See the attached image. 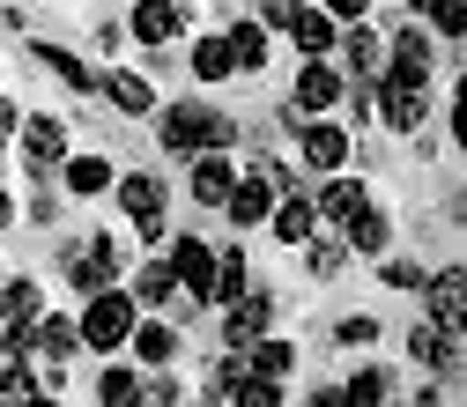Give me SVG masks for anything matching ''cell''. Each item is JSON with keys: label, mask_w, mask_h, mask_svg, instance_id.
<instances>
[{"label": "cell", "mask_w": 467, "mask_h": 407, "mask_svg": "<svg viewBox=\"0 0 467 407\" xmlns=\"http://www.w3.org/2000/svg\"><path fill=\"white\" fill-rule=\"evenodd\" d=\"M163 148H171V156H201V148H230V119H223L215 104L186 97V104H171V111H163Z\"/></svg>", "instance_id": "obj_1"}, {"label": "cell", "mask_w": 467, "mask_h": 407, "mask_svg": "<svg viewBox=\"0 0 467 407\" xmlns=\"http://www.w3.org/2000/svg\"><path fill=\"white\" fill-rule=\"evenodd\" d=\"M134 319H141V304L127 297V289H97L89 311H82V348H97V356L127 348V341H134Z\"/></svg>", "instance_id": "obj_2"}, {"label": "cell", "mask_w": 467, "mask_h": 407, "mask_svg": "<svg viewBox=\"0 0 467 407\" xmlns=\"http://www.w3.org/2000/svg\"><path fill=\"white\" fill-rule=\"evenodd\" d=\"M371 111H379V119H386L393 134H416V127L431 119V89H423V82H408V75H379Z\"/></svg>", "instance_id": "obj_3"}, {"label": "cell", "mask_w": 467, "mask_h": 407, "mask_svg": "<svg viewBox=\"0 0 467 407\" xmlns=\"http://www.w3.org/2000/svg\"><path fill=\"white\" fill-rule=\"evenodd\" d=\"M60 267H67V281L82 289V297H97V289H111V274H119V245H111V238H89V245H75Z\"/></svg>", "instance_id": "obj_4"}, {"label": "cell", "mask_w": 467, "mask_h": 407, "mask_svg": "<svg viewBox=\"0 0 467 407\" xmlns=\"http://www.w3.org/2000/svg\"><path fill=\"white\" fill-rule=\"evenodd\" d=\"M423 304H431V326L445 333H467V267H445L423 281Z\"/></svg>", "instance_id": "obj_5"}, {"label": "cell", "mask_w": 467, "mask_h": 407, "mask_svg": "<svg viewBox=\"0 0 467 407\" xmlns=\"http://www.w3.org/2000/svg\"><path fill=\"white\" fill-rule=\"evenodd\" d=\"M119 208H127V222L141 229L149 245L163 238V178H149V170H134V178H119Z\"/></svg>", "instance_id": "obj_6"}, {"label": "cell", "mask_w": 467, "mask_h": 407, "mask_svg": "<svg viewBox=\"0 0 467 407\" xmlns=\"http://www.w3.org/2000/svg\"><path fill=\"white\" fill-rule=\"evenodd\" d=\"M275 178H267V170H253V178H238V186H230V200H223V215L230 222H238V229H260L267 215H275Z\"/></svg>", "instance_id": "obj_7"}, {"label": "cell", "mask_w": 467, "mask_h": 407, "mask_svg": "<svg viewBox=\"0 0 467 407\" xmlns=\"http://www.w3.org/2000/svg\"><path fill=\"white\" fill-rule=\"evenodd\" d=\"M334 104H341V67L327 60V52H312L305 75H297V111H305V119H319V111H334Z\"/></svg>", "instance_id": "obj_8"}, {"label": "cell", "mask_w": 467, "mask_h": 407, "mask_svg": "<svg viewBox=\"0 0 467 407\" xmlns=\"http://www.w3.org/2000/svg\"><path fill=\"white\" fill-rule=\"evenodd\" d=\"M267 319H275V297H267V289H245V297H230L223 341H230V348H253V341L267 333Z\"/></svg>", "instance_id": "obj_9"}, {"label": "cell", "mask_w": 467, "mask_h": 407, "mask_svg": "<svg viewBox=\"0 0 467 407\" xmlns=\"http://www.w3.org/2000/svg\"><path fill=\"white\" fill-rule=\"evenodd\" d=\"M16 141H23V163H30V170H60V163H67V127H60V119H23Z\"/></svg>", "instance_id": "obj_10"}, {"label": "cell", "mask_w": 467, "mask_h": 407, "mask_svg": "<svg viewBox=\"0 0 467 407\" xmlns=\"http://www.w3.org/2000/svg\"><path fill=\"white\" fill-rule=\"evenodd\" d=\"M171 274H179V289L193 304H208V289H215V252L201 245V238H179L171 245Z\"/></svg>", "instance_id": "obj_11"}, {"label": "cell", "mask_w": 467, "mask_h": 407, "mask_svg": "<svg viewBox=\"0 0 467 407\" xmlns=\"http://www.w3.org/2000/svg\"><path fill=\"white\" fill-rule=\"evenodd\" d=\"M179 30H186L179 0H134V15H127V37H141V45H171Z\"/></svg>", "instance_id": "obj_12"}, {"label": "cell", "mask_w": 467, "mask_h": 407, "mask_svg": "<svg viewBox=\"0 0 467 407\" xmlns=\"http://www.w3.org/2000/svg\"><path fill=\"white\" fill-rule=\"evenodd\" d=\"M230 186H238L230 156H223V148H201V156H193V200H201V208H223V200H230Z\"/></svg>", "instance_id": "obj_13"}, {"label": "cell", "mask_w": 467, "mask_h": 407, "mask_svg": "<svg viewBox=\"0 0 467 407\" xmlns=\"http://www.w3.org/2000/svg\"><path fill=\"white\" fill-rule=\"evenodd\" d=\"M386 75H408V82H431V30H393V52H386Z\"/></svg>", "instance_id": "obj_14"}, {"label": "cell", "mask_w": 467, "mask_h": 407, "mask_svg": "<svg viewBox=\"0 0 467 407\" xmlns=\"http://www.w3.org/2000/svg\"><path fill=\"white\" fill-rule=\"evenodd\" d=\"M289 45H297L305 60H312V52H334L341 45V23L327 8H297V15H289Z\"/></svg>", "instance_id": "obj_15"}, {"label": "cell", "mask_w": 467, "mask_h": 407, "mask_svg": "<svg viewBox=\"0 0 467 407\" xmlns=\"http://www.w3.org/2000/svg\"><path fill=\"white\" fill-rule=\"evenodd\" d=\"M37 311H45L37 281H0V326H8V333H30V326H37Z\"/></svg>", "instance_id": "obj_16"}, {"label": "cell", "mask_w": 467, "mask_h": 407, "mask_svg": "<svg viewBox=\"0 0 467 407\" xmlns=\"http://www.w3.org/2000/svg\"><path fill=\"white\" fill-rule=\"evenodd\" d=\"M364 200H371V193H364L357 178H341V170H327V186H319V200H312V208H319V222H348V215H357Z\"/></svg>", "instance_id": "obj_17"}, {"label": "cell", "mask_w": 467, "mask_h": 407, "mask_svg": "<svg viewBox=\"0 0 467 407\" xmlns=\"http://www.w3.org/2000/svg\"><path fill=\"white\" fill-rule=\"evenodd\" d=\"M341 52H348V75H364V82H379V75H386V37H379V30H364V23H357V30L341 37Z\"/></svg>", "instance_id": "obj_18"}, {"label": "cell", "mask_w": 467, "mask_h": 407, "mask_svg": "<svg viewBox=\"0 0 467 407\" xmlns=\"http://www.w3.org/2000/svg\"><path fill=\"white\" fill-rule=\"evenodd\" d=\"M97 89H104L111 104H119V111H127V119H141V111H156V89H149L141 75H127V67H111V75H104Z\"/></svg>", "instance_id": "obj_19"}, {"label": "cell", "mask_w": 467, "mask_h": 407, "mask_svg": "<svg viewBox=\"0 0 467 407\" xmlns=\"http://www.w3.org/2000/svg\"><path fill=\"white\" fill-rule=\"evenodd\" d=\"M60 178H67V193H75V200H89V193H104V186H119L104 156H67V163H60Z\"/></svg>", "instance_id": "obj_20"}, {"label": "cell", "mask_w": 467, "mask_h": 407, "mask_svg": "<svg viewBox=\"0 0 467 407\" xmlns=\"http://www.w3.org/2000/svg\"><path fill=\"white\" fill-rule=\"evenodd\" d=\"M305 163H312V170H341V163H348V134L327 127V119L305 127Z\"/></svg>", "instance_id": "obj_21"}, {"label": "cell", "mask_w": 467, "mask_h": 407, "mask_svg": "<svg viewBox=\"0 0 467 407\" xmlns=\"http://www.w3.org/2000/svg\"><path fill=\"white\" fill-rule=\"evenodd\" d=\"M267 222H275V238L305 245L312 229H319V208H312V200H275V215H267Z\"/></svg>", "instance_id": "obj_22"}, {"label": "cell", "mask_w": 467, "mask_h": 407, "mask_svg": "<svg viewBox=\"0 0 467 407\" xmlns=\"http://www.w3.org/2000/svg\"><path fill=\"white\" fill-rule=\"evenodd\" d=\"M30 52H37V60H45V67H52V75H60V82H67V89H82V97H89V89H97V82H104V75H97V67H82V60H75V52H60V45H30Z\"/></svg>", "instance_id": "obj_23"}, {"label": "cell", "mask_w": 467, "mask_h": 407, "mask_svg": "<svg viewBox=\"0 0 467 407\" xmlns=\"http://www.w3.org/2000/svg\"><path fill=\"white\" fill-rule=\"evenodd\" d=\"M0 400H8V407H23V400H45V392H37V371L23 363V348H16V356H0Z\"/></svg>", "instance_id": "obj_24"}, {"label": "cell", "mask_w": 467, "mask_h": 407, "mask_svg": "<svg viewBox=\"0 0 467 407\" xmlns=\"http://www.w3.org/2000/svg\"><path fill=\"white\" fill-rule=\"evenodd\" d=\"M386 238H393V222H386L371 200H364L357 215H348V245H357V252H386Z\"/></svg>", "instance_id": "obj_25"}, {"label": "cell", "mask_w": 467, "mask_h": 407, "mask_svg": "<svg viewBox=\"0 0 467 407\" xmlns=\"http://www.w3.org/2000/svg\"><path fill=\"white\" fill-rule=\"evenodd\" d=\"M179 297V274H171V259H149L141 274H134V304H171Z\"/></svg>", "instance_id": "obj_26"}, {"label": "cell", "mask_w": 467, "mask_h": 407, "mask_svg": "<svg viewBox=\"0 0 467 407\" xmlns=\"http://www.w3.org/2000/svg\"><path fill=\"white\" fill-rule=\"evenodd\" d=\"M408 356H416L423 371H445L452 363V333L445 326H416V333H408Z\"/></svg>", "instance_id": "obj_27"}, {"label": "cell", "mask_w": 467, "mask_h": 407, "mask_svg": "<svg viewBox=\"0 0 467 407\" xmlns=\"http://www.w3.org/2000/svg\"><path fill=\"white\" fill-rule=\"evenodd\" d=\"M134 348H141V363H171L179 356V333H171L163 319H134Z\"/></svg>", "instance_id": "obj_28"}, {"label": "cell", "mask_w": 467, "mask_h": 407, "mask_svg": "<svg viewBox=\"0 0 467 407\" xmlns=\"http://www.w3.org/2000/svg\"><path fill=\"white\" fill-rule=\"evenodd\" d=\"M193 75H201V82H223V75H238V60H230V30L193 45Z\"/></svg>", "instance_id": "obj_29"}, {"label": "cell", "mask_w": 467, "mask_h": 407, "mask_svg": "<svg viewBox=\"0 0 467 407\" xmlns=\"http://www.w3.org/2000/svg\"><path fill=\"white\" fill-rule=\"evenodd\" d=\"M245 252H215V289H208V304H230V297H245Z\"/></svg>", "instance_id": "obj_30"}, {"label": "cell", "mask_w": 467, "mask_h": 407, "mask_svg": "<svg viewBox=\"0 0 467 407\" xmlns=\"http://www.w3.org/2000/svg\"><path fill=\"white\" fill-rule=\"evenodd\" d=\"M230 60H238L245 75L267 67V23H238V30H230Z\"/></svg>", "instance_id": "obj_31"}, {"label": "cell", "mask_w": 467, "mask_h": 407, "mask_svg": "<svg viewBox=\"0 0 467 407\" xmlns=\"http://www.w3.org/2000/svg\"><path fill=\"white\" fill-rule=\"evenodd\" d=\"M379 400H393V378L386 371H357L341 385V407H379Z\"/></svg>", "instance_id": "obj_32"}, {"label": "cell", "mask_w": 467, "mask_h": 407, "mask_svg": "<svg viewBox=\"0 0 467 407\" xmlns=\"http://www.w3.org/2000/svg\"><path fill=\"white\" fill-rule=\"evenodd\" d=\"M341 259H348V238H319V229H312V238H305V267L327 281V274H341Z\"/></svg>", "instance_id": "obj_33"}, {"label": "cell", "mask_w": 467, "mask_h": 407, "mask_svg": "<svg viewBox=\"0 0 467 407\" xmlns=\"http://www.w3.org/2000/svg\"><path fill=\"white\" fill-rule=\"evenodd\" d=\"M97 400H104V407H134V400H141V378H134L127 363H111V371L97 378Z\"/></svg>", "instance_id": "obj_34"}, {"label": "cell", "mask_w": 467, "mask_h": 407, "mask_svg": "<svg viewBox=\"0 0 467 407\" xmlns=\"http://www.w3.org/2000/svg\"><path fill=\"white\" fill-rule=\"evenodd\" d=\"M245 356H253V371H267V378H289V363H297V348H289V341H267V333H260V341L245 348Z\"/></svg>", "instance_id": "obj_35"}, {"label": "cell", "mask_w": 467, "mask_h": 407, "mask_svg": "<svg viewBox=\"0 0 467 407\" xmlns=\"http://www.w3.org/2000/svg\"><path fill=\"white\" fill-rule=\"evenodd\" d=\"M423 15L438 23V37H467V0H431Z\"/></svg>", "instance_id": "obj_36"}, {"label": "cell", "mask_w": 467, "mask_h": 407, "mask_svg": "<svg viewBox=\"0 0 467 407\" xmlns=\"http://www.w3.org/2000/svg\"><path fill=\"white\" fill-rule=\"evenodd\" d=\"M379 281H386V289H423V281H431V267H416V259H386V267H379Z\"/></svg>", "instance_id": "obj_37"}, {"label": "cell", "mask_w": 467, "mask_h": 407, "mask_svg": "<svg viewBox=\"0 0 467 407\" xmlns=\"http://www.w3.org/2000/svg\"><path fill=\"white\" fill-rule=\"evenodd\" d=\"M334 341H341V348H371V341H379V319H341Z\"/></svg>", "instance_id": "obj_38"}, {"label": "cell", "mask_w": 467, "mask_h": 407, "mask_svg": "<svg viewBox=\"0 0 467 407\" xmlns=\"http://www.w3.org/2000/svg\"><path fill=\"white\" fill-rule=\"evenodd\" d=\"M297 8H305V0H260V23H267V30H289Z\"/></svg>", "instance_id": "obj_39"}, {"label": "cell", "mask_w": 467, "mask_h": 407, "mask_svg": "<svg viewBox=\"0 0 467 407\" xmlns=\"http://www.w3.org/2000/svg\"><path fill=\"white\" fill-rule=\"evenodd\" d=\"M141 400H156V407H171V400H186V385H179V378H149V385H141Z\"/></svg>", "instance_id": "obj_40"}, {"label": "cell", "mask_w": 467, "mask_h": 407, "mask_svg": "<svg viewBox=\"0 0 467 407\" xmlns=\"http://www.w3.org/2000/svg\"><path fill=\"white\" fill-rule=\"evenodd\" d=\"M319 8H327L334 23H364V8H371V0H319Z\"/></svg>", "instance_id": "obj_41"}, {"label": "cell", "mask_w": 467, "mask_h": 407, "mask_svg": "<svg viewBox=\"0 0 467 407\" xmlns=\"http://www.w3.org/2000/svg\"><path fill=\"white\" fill-rule=\"evenodd\" d=\"M16 127H23V119H16V104H8V97H0V141H8Z\"/></svg>", "instance_id": "obj_42"}, {"label": "cell", "mask_w": 467, "mask_h": 407, "mask_svg": "<svg viewBox=\"0 0 467 407\" xmlns=\"http://www.w3.org/2000/svg\"><path fill=\"white\" fill-rule=\"evenodd\" d=\"M452 141L467 148V104H452Z\"/></svg>", "instance_id": "obj_43"}, {"label": "cell", "mask_w": 467, "mask_h": 407, "mask_svg": "<svg viewBox=\"0 0 467 407\" xmlns=\"http://www.w3.org/2000/svg\"><path fill=\"white\" fill-rule=\"evenodd\" d=\"M8 222H16V200H8V193H0V229H8Z\"/></svg>", "instance_id": "obj_44"}, {"label": "cell", "mask_w": 467, "mask_h": 407, "mask_svg": "<svg viewBox=\"0 0 467 407\" xmlns=\"http://www.w3.org/2000/svg\"><path fill=\"white\" fill-rule=\"evenodd\" d=\"M0 356H16V333H8V326H0Z\"/></svg>", "instance_id": "obj_45"}, {"label": "cell", "mask_w": 467, "mask_h": 407, "mask_svg": "<svg viewBox=\"0 0 467 407\" xmlns=\"http://www.w3.org/2000/svg\"><path fill=\"white\" fill-rule=\"evenodd\" d=\"M452 104H467V75H460V89H452Z\"/></svg>", "instance_id": "obj_46"}, {"label": "cell", "mask_w": 467, "mask_h": 407, "mask_svg": "<svg viewBox=\"0 0 467 407\" xmlns=\"http://www.w3.org/2000/svg\"><path fill=\"white\" fill-rule=\"evenodd\" d=\"M408 8H416V15H423V8H431V0H408Z\"/></svg>", "instance_id": "obj_47"}, {"label": "cell", "mask_w": 467, "mask_h": 407, "mask_svg": "<svg viewBox=\"0 0 467 407\" xmlns=\"http://www.w3.org/2000/svg\"><path fill=\"white\" fill-rule=\"evenodd\" d=\"M0 281H8V274H0Z\"/></svg>", "instance_id": "obj_48"}]
</instances>
